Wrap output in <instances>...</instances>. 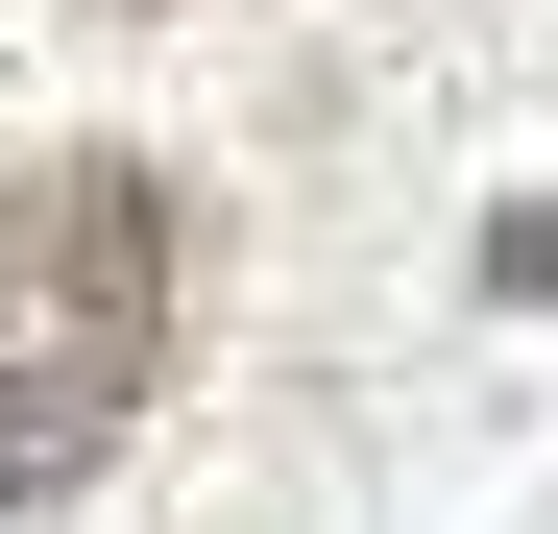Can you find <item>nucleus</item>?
<instances>
[{
  "label": "nucleus",
  "mask_w": 558,
  "mask_h": 534,
  "mask_svg": "<svg viewBox=\"0 0 558 534\" xmlns=\"http://www.w3.org/2000/svg\"><path fill=\"white\" fill-rule=\"evenodd\" d=\"M122 25H146V0H122Z\"/></svg>",
  "instance_id": "obj_3"
},
{
  "label": "nucleus",
  "mask_w": 558,
  "mask_h": 534,
  "mask_svg": "<svg viewBox=\"0 0 558 534\" xmlns=\"http://www.w3.org/2000/svg\"><path fill=\"white\" fill-rule=\"evenodd\" d=\"M486 292H510V316H558V195H510V219H486Z\"/></svg>",
  "instance_id": "obj_2"
},
{
  "label": "nucleus",
  "mask_w": 558,
  "mask_h": 534,
  "mask_svg": "<svg viewBox=\"0 0 558 534\" xmlns=\"http://www.w3.org/2000/svg\"><path fill=\"white\" fill-rule=\"evenodd\" d=\"M170 316H195V195L146 146H49L0 170V534L73 510L170 389Z\"/></svg>",
  "instance_id": "obj_1"
}]
</instances>
